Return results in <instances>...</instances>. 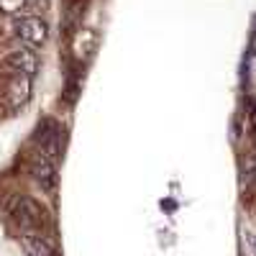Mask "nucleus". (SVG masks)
I'll list each match as a JSON object with an SVG mask.
<instances>
[{"label": "nucleus", "mask_w": 256, "mask_h": 256, "mask_svg": "<svg viewBox=\"0 0 256 256\" xmlns=\"http://www.w3.org/2000/svg\"><path fill=\"white\" fill-rule=\"evenodd\" d=\"M8 212L20 230H38L41 220H44V212L31 198H13L8 205Z\"/></svg>", "instance_id": "f257e3e1"}, {"label": "nucleus", "mask_w": 256, "mask_h": 256, "mask_svg": "<svg viewBox=\"0 0 256 256\" xmlns=\"http://www.w3.org/2000/svg\"><path fill=\"white\" fill-rule=\"evenodd\" d=\"M16 34H18V38L24 41L26 46H41L46 41V36H49V26H46L44 18L28 16V18H20L16 24Z\"/></svg>", "instance_id": "f03ea898"}, {"label": "nucleus", "mask_w": 256, "mask_h": 256, "mask_svg": "<svg viewBox=\"0 0 256 256\" xmlns=\"http://www.w3.org/2000/svg\"><path fill=\"white\" fill-rule=\"evenodd\" d=\"M6 64H8L13 72L24 74V77H34V74L38 72V59H36V54H34L31 49H26V46L10 49V52L6 54Z\"/></svg>", "instance_id": "7ed1b4c3"}, {"label": "nucleus", "mask_w": 256, "mask_h": 256, "mask_svg": "<svg viewBox=\"0 0 256 256\" xmlns=\"http://www.w3.org/2000/svg\"><path fill=\"white\" fill-rule=\"evenodd\" d=\"M36 141H38V148L41 154H44L46 159H54L59 154V128L54 123H46L41 131L36 134Z\"/></svg>", "instance_id": "20e7f679"}, {"label": "nucleus", "mask_w": 256, "mask_h": 256, "mask_svg": "<svg viewBox=\"0 0 256 256\" xmlns=\"http://www.w3.org/2000/svg\"><path fill=\"white\" fill-rule=\"evenodd\" d=\"M34 180H36V184L44 190V192H52V190H54V184H56V169H54L52 159L41 156V159L34 164Z\"/></svg>", "instance_id": "39448f33"}, {"label": "nucleus", "mask_w": 256, "mask_h": 256, "mask_svg": "<svg viewBox=\"0 0 256 256\" xmlns=\"http://www.w3.org/2000/svg\"><path fill=\"white\" fill-rule=\"evenodd\" d=\"M31 95V84H28V77L18 74L16 80H10L8 84V102L13 105V108H18V105H24Z\"/></svg>", "instance_id": "423d86ee"}, {"label": "nucleus", "mask_w": 256, "mask_h": 256, "mask_svg": "<svg viewBox=\"0 0 256 256\" xmlns=\"http://www.w3.org/2000/svg\"><path fill=\"white\" fill-rule=\"evenodd\" d=\"M20 246H24L26 256H52V248L46 241L31 238V236H20Z\"/></svg>", "instance_id": "0eeeda50"}, {"label": "nucleus", "mask_w": 256, "mask_h": 256, "mask_svg": "<svg viewBox=\"0 0 256 256\" xmlns=\"http://www.w3.org/2000/svg\"><path fill=\"white\" fill-rule=\"evenodd\" d=\"M244 236H246V244L251 246V251L256 254V233H254V230H246V233H244Z\"/></svg>", "instance_id": "6e6552de"}, {"label": "nucleus", "mask_w": 256, "mask_h": 256, "mask_svg": "<svg viewBox=\"0 0 256 256\" xmlns=\"http://www.w3.org/2000/svg\"><path fill=\"white\" fill-rule=\"evenodd\" d=\"M248 174H251V180L256 182V159H254V162L248 164Z\"/></svg>", "instance_id": "1a4fd4ad"}, {"label": "nucleus", "mask_w": 256, "mask_h": 256, "mask_svg": "<svg viewBox=\"0 0 256 256\" xmlns=\"http://www.w3.org/2000/svg\"><path fill=\"white\" fill-rule=\"evenodd\" d=\"M251 126H254V131H256V102H254V108H251Z\"/></svg>", "instance_id": "9d476101"}]
</instances>
